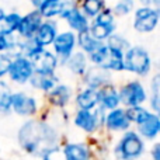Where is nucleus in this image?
<instances>
[{
    "label": "nucleus",
    "mask_w": 160,
    "mask_h": 160,
    "mask_svg": "<svg viewBox=\"0 0 160 160\" xmlns=\"http://www.w3.org/2000/svg\"><path fill=\"white\" fill-rule=\"evenodd\" d=\"M58 131L44 119L28 118L17 132V141L27 153L45 158L58 150Z\"/></svg>",
    "instance_id": "1"
},
{
    "label": "nucleus",
    "mask_w": 160,
    "mask_h": 160,
    "mask_svg": "<svg viewBox=\"0 0 160 160\" xmlns=\"http://www.w3.org/2000/svg\"><path fill=\"white\" fill-rule=\"evenodd\" d=\"M152 52L141 44H132L124 52V73L138 79H148L156 72Z\"/></svg>",
    "instance_id": "2"
},
{
    "label": "nucleus",
    "mask_w": 160,
    "mask_h": 160,
    "mask_svg": "<svg viewBox=\"0 0 160 160\" xmlns=\"http://www.w3.org/2000/svg\"><path fill=\"white\" fill-rule=\"evenodd\" d=\"M131 18V28L138 35H150L159 27L160 7L136 6Z\"/></svg>",
    "instance_id": "3"
},
{
    "label": "nucleus",
    "mask_w": 160,
    "mask_h": 160,
    "mask_svg": "<svg viewBox=\"0 0 160 160\" xmlns=\"http://www.w3.org/2000/svg\"><path fill=\"white\" fill-rule=\"evenodd\" d=\"M121 107L129 108L135 105H145L148 101V88L142 79L129 78L118 84Z\"/></svg>",
    "instance_id": "4"
},
{
    "label": "nucleus",
    "mask_w": 160,
    "mask_h": 160,
    "mask_svg": "<svg viewBox=\"0 0 160 160\" xmlns=\"http://www.w3.org/2000/svg\"><path fill=\"white\" fill-rule=\"evenodd\" d=\"M41 104L39 97L24 88H17L11 96V112L22 118H37Z\"/></svg>",
    "instance_id": "5"
},
{
    "label": "nucleus",
    "mask_w": 160,
    "mask_h": 160,
    "mask_svg": "<svg viewBox=\"0 0 160 160\" xmlns=\"http://www.w3.org/2000/svg\"><path fill=\"white\" fill-rule=\"evenodd\" d=\"M34 73H35V69H34V63L31 59L21 55H14L11 56V63L8 68L6 80L13 87L14 86L16 87H25V86H28Z\"/></svg>",
    "instance_id": "6"
},
{
    "label": "nucleus",
    "mask_w": 160,
    "mask_h": 160,
    "mask_svg": "<svg viewBox=\"0 0 160 160\" xmlns=\"http://www.w3.org/2000/svg\"><path fill=\"white\" fill-rule=\"evenodd\" d=\"M119 30V21L111 13L110 7H105L98 16H96L93 20H90V28L88 32L96 39L101 42H105L114 32Z\"/></svg>",
    "instance_id": "7"
},
{
    "label": "nucleus",
    "mask_w": 160,
    "mask_h": 160,
    "mask_svg": "<svg viewBox=\"0 0 160 160\" xmlns=\"http://www.w3.org/2000/svg\"><path fill=\"white\" fill-rule=\"evenodd\" d=\"M145 142L136 131H125L115 146V155L121 160H136L143 155Z\"/></svg>",
    "instance_id": "8"
},
{
    "label": "nucleus",
    "mask_w": 160,
    "mask_h": 160,
    "mask_svg": "<svg viewBox=\"0 0 160 160\" xmlns=\"http://www.w3.org/2000/svg\"><path fill=\"white\" fill-rule=\"evenodd\" d=\"M49 49L55 53L56 58L59 59V63L62 65L75 51H78V34L62 27Z\"/></svg>",
    "instance_id": "9"
},
{
    "label": "nucleus",
    "mask_w": 160,
    "mask_h": 160,
    "mask_svg": "<svg viewBox=\"0 0 160 160\" xmlns=\"http://www.w3.org/2000/svg\"><path fill=\"white\" fill-rule=\"evenodd\" d=\"M105 112L107 111L101 110L100 107L94 108V110H76L75 115H73V124L76 128L82 129L83 132L93 133L102 127L105 118Z\"/></svg>",
    "instance_id": "10"
},
{
    "label": "nucleus",
    "mask_w": 160,
    "mask_h": 160,
    "mask_svg": "<svg viewBox=\"0 0 160 160\" xmlns=\"http://www.w3.org/2000/svg\"><path fill=\"white\" fill-rule=\"evenodd\" d=\"M75 90V86L61 80L52 90L44 94L45 104L49 105L51 108H55V110H65L73 101Z\"/></svg>",
    "instance_id": "11"
},
{
    "label": "nucleus",
    "mask_w": 160,
    "mask_h": 160,
    "mask_svg": "<svg viewBox=\"0 0 160 160\" xmlns=\"http://www.w3.org/2000/svg\"><path fill=\"white\" fill-rule=\"evenodd\" d=\"M58 21L75 34L87 32L90 28V20L82 13L78 4H70L68 8H65L63 13L59 16Z\"/></svg>",
    "instance_id": "12"
},
{
    "label": "nucleus",
    "mask_w": 160,
    "mask_h": 160,
    "mask_svg": "<svg viewBox=\"0 0 160 160\" xmlns=\"http://www.w3.org/2000/svg\"><path fill=\"white\" fill-rule=\"evenodd\" d=\"M115 80V76L112 73H110L108 70L102 69L100 66H90L87 68L86 73L79 79V84L84 86V87H90V88H96L98 90L100 87L108 84V83L114 82Z\"/></svg>",
    "instance_id": "13"
},
{
    "label": "nucleus",
    "mask_w": 160,
    "mask_h": 160,
    "mask_svg": "<svg viewBox=\"0 0 160 160\" xmlns=\"http://www.w3.org/2000/svg\"><path fill=\"white\" fill-rule=\"evenodd\" d=\"M42 17L41 14L38 13V10L35 8H30L25 13H22L21 16V21H20V25L17 28V38L18 39H31L34 38L38 27L42 22Z\"/></svg>",
    "instance_id": "14"
},
{
    "label": "nucleus",
    "mask_w": 160,
    "mask_h": 160,
    "mask_svg": "<svg viewBox=\"0 0 160 160\" xmlns=\"http://www.w3.org/2000/svg\"><path fill=\"white\" fill-rule=\"evenodd\" d=\"M34 63V69L37 73H47V75H53V73H59L61 70V63L56 55L49 49L45 48L42 49L34 59H31Z\"/></svg>",
    "instance_id": "15"
},
{
    "label": "nucleus",
    "mask_w": 160,
    "mask_h": 160,
    "mask_svg": "<svg viewBox=\"0 0 160 160\" xmlns=\"http://www.w3.org/2000/svg\"><path fill=\"white\" fill-rule=\"evenodd\" d=\"M62 24L58 20H42L41 25L38 27L35 35H34V41L42 48H49L52 45L55 37L61 31Z\"/></svg>",
    "instance_id": "16"
},
{
    "label": "nucleus",
    "mask_w": 160,
    "mask_h": 160,
    "mask_svg": "<svg viewBox=\"0 0 160 160\" xmlns=\"http://www.w3.org/2000/svg\"><path fill=\"white\" fill-rule=\"evenodd\" d=\"M104 125L110 132H125L131 128V121L127 115V110L124 107H118L105 112Z\"/></svg>",
    "instance_id": "17"
},
{
    "label": "nucleus",
    "mask_w": 160,
    "mask_h": 160,
    "mask_svg": "<svg viewBox=\"0 0 160 160\" xmlns=\"http://www.w3.org/2000/svg\"><path fill=\"white\" fill-rule=\"evenodd\" d=\"M98 107L104 111H110L114 108L121 107L119 101V93H118V83L114 82L100 87L98 90Z\"/></svg>",
    "instance_id": "18"
},
{
    "label": "nucleus",
    "mask_w": 160,
    "mask_h": 160,
    "mask_svg": "<svg viewBox=\"0 0 160 160\" xmlns=\"http://www.w3.org/2000/svg\"><path fill=\"white\" fill-rule=\"evenodd\" d=\"M88 66H90V63H88L87 55L78 49L61 65V69L66 70L70 76H73L75 79L79 80L86 73Z\"/></svg>",
    "instance_id": "19"
},
{
    "label": "nucleus",
    "mask_w": 160,
    "mask_h": 160,
    "mask_svg": "<svg viewBox=\"0 0 160 160\" xmlns=\"http://www.w3.org/2000/svg\"><path fill=\"white\" fill-rule=\"evenodd\" d=\"M73 104L78 110H94L98 107V91L96 88L80 86L75 90Z\"/></svg>",
    "instance_id": "20"
},
{
    "label": "nucleus",
    "mask_w": 160,
    "mask_h": 160,
    "mask_svg": "<svg viewBox=\"0 0 160 160\" xmlns=\"http://www.w3.org/2000/svg\"><path fill=\"white\" fill-rule=\"evenodd\" d=\"M61 76L59 73H53V75H47V73H34L31 78L28 87L35 93H41L42 96L47 94L49 90H52L59 82H61Z\"/></svg>",
    "instance_id": "21"
},
{
    "label": "nucleus",
    "mask_w": 160,
    "mask_h": 160,
    "mask_svg": "<svg viewBox=\"0 0 160 160\" xmlns=\"http://www.w3.org/2000/svg\"><path fill=\"white\" fill-rule=\"evenodd\" d=\"M70 4L75 3H70L69 0H42L35 10H38L44 20H58L65 8H68Z\"/></svg>",
    "instance_id": "22"
},
{
    "label": "nucleus",
    "mask_w": 160,
    "mask_h": 160,
    "mask_svg": "<svg viewBox=\"0 0 160 160\" xmlns=\"http://www.w3.org/2000/svg\"><path fill=\"white\" fill-rule=\"evenodd\" d=\"M149 84H148V101L149 110L152 112L159 114L160 111V75L158 72H153L149 76Z\"/></svg>",
    "instance_id": "23"
},
{
    "label": "nucleus",
    "mask_w": 160,
    "mask_h": 160,
    "mask_svg": "<svg viewBox=\"0 0 160 160\" xmlns=\"http://www.w3.org/2000/svg\"><path fill=\"white\" fill-rule=\"evenodd\" d=\"M138 135L142 139H148V141H155L158 138L160 132V118L159 114L152 112L150 117L141 125H138Z\"/></svg>",
    "instance_id": "24"
},
{
    "label": "nucleus",
    "mask_w": 160,
    "mask_h": 160,
    "mask_svg": "<svg viewBox=\"0 0 160 160\" xmlns=\"http://www.w3.org/2000/svg\"><path fill=\"white\" fill-rule=\"evenodd\" d=\"M108 7L114 14V17L119 21L124 18H129L132 16L133 10L136 8V3L135 0H111L108 2Z\"/></svg>",
    "instance_id": "25"
},
{
    "label": "nucleus",
    "mask_w": 160,
    "mask_h": 160,
    "mask_svg": "<svg viewBox=\"0 0 160 160\" xmlns=\"http://www.w3.org/2000/svg\"><path fill=\"white\" fill-rule=\"evenodd\" d=\"M78 6L88 20H93L107 7L108 2H105V0H79Z\"/></svg>",
    "instance_id": "26"
},
{
    "label": "nucleus",
    "mask_w": 160,
    "mask_h": 160,
    "mask_svg": "<svg viewBox=\"0 0 160 160\" xmlns=\"http://www.w3.org/2000/svg\"><path fill=\"white\" fill-rule=\"evenodd\" d=\"M14 87L6 79L0 80V115L11 114V96Z\"/></svg>",
    "instance_id": "27"
},
{
    "label": "nucleus",
    "mask_w": 160,
    "mask_h": 160,
    "mask_svg": "<svg viewBox=\"0 0 160 160\" xmlns=\"http://www.w3.org/2000/svg\"><path fill=\"white\" fill-rule=\"evenodd\" d=\"M42 49H45V48L39 47L32 38L31 39H18V44H17L14 55H21L28 59H34Z\"/></svg>",
    "instance_id": "28"
},
{
    "label": "nucleus",
    "mask_w": 160,
    "mask_h": 160,
    "mask_svg": "<svg viewBox=\"0 0 160 160\" xmlns=\"http://www.w3.org/2000/svg\"><path fill=\"white\" fill-rule=\"evenodd\" d=\"M65 160H88L90 152L83 143H68L63 148Z\"/></svg>",
    "instance_id": "29"
},
{
    "label": "nucleus",
    "mask_w": 160,
    "mask_h": 160,
    "mask_svg": "<svg viewBox=\"0 0 160 160\" xmlns=\"http://www.w3.org/2000/svg\"><path fill=\"white\" fill-rule=\"evenodd\" d=\"M132 44L133 42L131 41L129 37H128L125 32H121L119 30L117 31V32H114L112 35L105 41V45H107L110 49L118 51V52H122V53H124Z\"/></svg>",
    "instance_id": "30"
},
{
    "label": "nucleus",
    "mask_w": 160,
    "mask_h": 160,
    "mask_svg": "<svg viewBox=\"0 0 160 160\" xmlns=\"http://www.w3.org/2000/svg\"><path fill=\"white\" fill-rule=\"evenodd\" d=\"M102 42L96 39L90 32H82V34H78V49L82 51L83 53L86 55H90L91 52L97 49V48L101 45Z\"/></svg>",
    "instance_id": "31"
},
{
    "label": "nucleus",
    "mask_w": 160,
    "mask_h": 160,
    "mask_svg": "<svg viewBox=\"0 0 160 160\" xmlns=\"http://www.w3.org/2000/svg\"><path fill=\"white\" fill-rule=\"evenodd\" d=\"M17 44H18V38L16 34L7 32L0 28V53H8L13 56L16 52Z\"/></svg>",
    "instance_id": "32"
},
{
    "label": "nucleus",
    "mask_w": 160,
    "mask_h": 160,
    "mask_svg": "<svg viewBox=\"0 0 160 160\" xmlns=\"http://www.w3.org/2000/svg\"><path fill=\"white\" fill-rule=\"evenodd\" d=\"M125 110H127V115L129 118L131 124L136 125V127L146 121L150 117V114H152V111L146 105H135V107H129L125 108Z\"/></svg>",
    "instance_id": "33"
},
{
    "label": "nucleus",
    "mask_w": 160,
    "mask_h": 160,
    "mask_svg": "<svg viewBox=\"0 0 160 160\" xmlns=\"http://www.w3.org/2000/svg\"><path fill=\"white\" fill-rule=\"evenodd\" d=\"M21 16H22V13L18 10H16V8L7 11L4 20H3L2 24H0V28L7 31V32L16 34L17 28H18V25H20V21H21Z\"/></svg>",
    "instance_id": "34"
},
{
    "label": "nucleus",
    "mask_w": 160,
    "mask_h": 160,
    "mask_svg": "<svg viewBox=\"0 0 160 160\" xmlns=\"http://www.w3.org/2000/svg\"><path fill=\"white\" fill-rule=\"evenodd\" d=\"M10 63H11V55H8V53H0V80L7 78Z\"/></svg>",
    "instance_id": "35"
},
{
    "label": "nucleus",
    "mask_w": 160,
    "mask_h": 160,
    "mask_svg": "<svg viewBox=\"0 0 160 160\" xmlns=\"http://www.w3.org/2000/svg\"><path fill=\"white\" fill-rule=\"evenodd\" d=\"M136 6H148V7H160V0H135Z\"/></svg>",
    "instance_id": "36"
},
{
    "label": "nucleus",
    "mask_w": 160,
    "mask_h": 160,
    "mask_svg": "<svg viewBox=\"0 0 160 160\" xmlns=\"http://www.w3.org/2000/svg\"><path fill=\"white\" fill-rule=\"evenodd\" d=\"M150 153H152L153 160H160V143H155V146L152 148Z\"/></svg>",
    "instance_id": "37"
},
{
    "label": "nucleus",
    "mask_w": 160,
    "mask_h": 160,
    "mask_svg": "<svg viewBox=\"0 0 160 160\" xmlns=\"http://www.w3.org/2000/svg\"><path fill=\"white\" fill-rule=\"evenodd\" d=\"M6 14H7V8L3 7V6H0V24H2V21L4 20Z\"/></svg>",
    "instance_id": "38"
},
{
    "label": "nucleus",
    "mask_w": 160,
    "mask_h": 160,
    "mask_svg": "<svg viewBox=\"0 0 160 160\" xmlns=\"http://www.w3.org/2000/svg\"><path fill=\"white\" fill-rule=\"evenodd\" d=\"M41 2H42V0H31V2H30L31 8H37L39 4H41Z\"/></svg>",
    "instance_id": "39"
},
{
    "label": "nucleus",
    "mask_w": 160,
    "mask_h": 160,
    "mask_svg": "<svg viewBox=\"0 0 160 160\" xmlns=\"http://www.w3.org/2000/svg\"><path fill=\"white\" fill-rule=\"evenodd\" d=\"M44 160H51V155H48V156H45V158H42Z\"/></svg>",
    "instance_id": "40"
},
{
    "label": "nucleus",
    "mask_w": 160,
    "mask_h": 160,
    "mask_svg": "<svg viewBox=\"0 0 160 160\" xmlns=\"http://www.w3.org/2000/svg\"><path fill=\"white\" fill-rule=\"evenodd\" d=\"M69 2H70V3H75V4H78L79 0H69Z\"/></svg>",
    "instance_id": "41"
},
{
    "label": "nucleus",
    "mask_w": 160,
    "mask_h": 160,
    "mask_svg": "<svg viewBox=\"0 0 160 160\" xmlns=\"http://www.w3.org/2000/svg\"><path fill=\"white\" fill-rule=\"evenodd\" d=\"M25 2H28V3H30V2H31V0H25Z\"/></svg>",
    "instance_id": "42"
},
{
    "label": "nucleus",
    "mask_w": 160,
    "mask_h": 160,
    "mask_svg": "<svg viewBox=\"0 0 160 160\" xmlns=\"http://www.w3.org/2000/svg\"><path fill=\"white\" fill-rule=\"evenodd\" d=\"M105 2H110V0H105Z\"/></svg>",
    "instance_id": "43"
}]
</instances>
